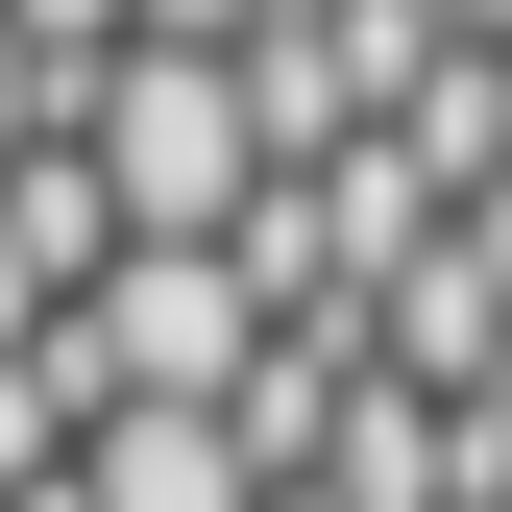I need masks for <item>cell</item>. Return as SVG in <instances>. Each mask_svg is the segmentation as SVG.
Wrapping results in <instances>:
<instances>
[{
    "label": "cell",
    "mask_w": 512,
    "mask_h": 512,
    "mask_svg": "<svg viewBox=\"0 0 512 512\" xmlns=\"http://www.w3.org/2000/svg\"><path fill=\"white\" fill-rule=\"evenodd\" d=\"M74 171L122 244H220L244 196H269V147H244V74L220 49H98L74 74Z\"/></svg>",
    "instance_id": "obj_1"
},
{
    "label": "cell",
    "mask_w": 512,
    "mask_h": 512,
    "mask_svg": "<svg viewBox=\"0 0 512 512\" xmlns=\"http://www.w3.org/2000/svg\"><path fill=\"white\" fill-rule=\"evenodd\" d=\"M25 147H74V74H25V49H0V171Z\"/></svg>",
    "instance_id": "obj_2"
}]
</instances>
